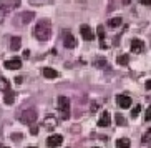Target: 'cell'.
<instances>
[{
	"label": "cell",
	"instance_id": "22",
	"mask_svg": "<svg viewBox=\"0 0 151 148\" xmlns=\"http://www.w3.org/2000/svg\"><path fill=\"white\" fill-rule=\"evenodd\" d=\"M139 112H141V105H134L133 112H131V118H136L138 115H139Z\"/></svg>",
	"mask_w": 151,
	"mask_h": 148
},
{
	"label": "cell",
	"instance_id": "2",
	"mask_svg": "<svg viewBox=\"0 0 151 148\" xmlns=\"http://www.w3.org/2000/svg\"><path fill=\"white\" fill-rule=\"evenodd\" d=\"M57 103H58V110L62 113V118L63 120H68L70 118V100L67 97H58Z\"/></svg>",
	"mask_w": 151,
	"mask_h": 148
},
{
	"label": "cell",
	"instance_id": "27",
	"mask_svg": "<svg viewBox=\"0 0 151 148\" xmlns=\"http://www.w3.org/2000/svg\"><path fill=\"white\" fill-rule=\"evenodd\" d=\"M145 121H150V108H146L145 112Z\"/></svg>",
	"mask_w": 151,
	"mask_h": 148
},
{
	"label": "cell",
	"instance_id": "15",
	"mask_svg": "<svg viewBox=\"0 0 151 148\" xmlns=\"http://www.w3.org/2000/svg\"><path fill=\"white\" fill-rule=\"evenodd\" d=\"M129 147H131L129 138H118L116 140V148H129Z\"/></svg>",
	"mask_w": 151,
	"mask_h": 148
},
{
	"label": "cell",
	"instance_id": "21",
	"mask_svg": "<svg viewBox=\"0 0 151 148\" xmlns=\"http://www.w3.org/2000/svg\"><path fill=\"white\" fill-rule=\"evenodd\" d=\"M128 60H129L128 55H120V57L116 58V63H118V65H126V63H128Z\"/></svg>",
	"mask_w": 151,
	"mask_h": 148
},
{
	"label": "cell",
	"instance_id": "9",
	"mask_svg": "<svg viewBox=\"0 0 151 148\" xmlns=\"http://www.w3.org/2000/svg\"><path fill=\"white\" fill-rule=\"evenodd\" d=\"M143 50H145V43L139 38H133L131 40V52L133 53H141Z\"/></svg>",
	"mask_w": 151,
	"mask_h": 148
},
{
	"label": "cell",
	"instance_id": "11",
	"mask_svg": "<svg viewBox=\"0 0 151 148\" xmlns=\"http://www.w3.org/2000/svg\"><path fill=\"white\" fill-rule=\"evenodd\" d=\"M43 126L47 128V130H53L55 126H57V118H55L53 115L47 117V118H45V121H43Z\"/></svg>",
	"mask_w": 151,
	"mask_h": 148
},
{
	"label": "cell",
	"instance_id": "26",
	"mask_svg": "<svg viewBox=\"0 0 151 148\" xmlns=\"http://www.w3.org/2000/svg\"><path fill=\"white\" fill-rule=\"evenodd\" d=\"M30 133H32V135H37V133H38V126L30 125Z\"/></svg>",
	"mask_w": 151,
	"mask_h": 148
},
{
	"label": "cell",
	"instance_id": "31",
	"mask_svg": "<svg viewBox=\"0 0 151 148\" xmlns=\"http://www.w3.org/2000/svg\"><path fill=\"white\" fill-rule=\"evenodd\" d=\"M0 148H10V147H5V145H0Z\"/></svg>",
	"mask_w": 151,
	"mask_h": 148
},
{
	"label": "cell",
	"instance_id": "10",
	"mask_svg": "<svg viewBox=\"0 0 151 148\" xmlns=\"http://www.w3.org/2000/svg\"><path fill=\"white\" fill-rule=\"evenodd\" d=\"M80 33H81V37H83L85 40H91V38H93V32H91V28H90L88 25H81Z\"/></svg>",
	"mask_w": 151,
	"mask_h": 148
},
{
	"label": "cell",
	"instance_id": "25",
	"mask_svg": "<svg viewBox=\"0 0 151 148\" xmlns=\"http://www.w3.org/2000/svg\"><path fill=\"white\" fill-rule=\"evenodd\" d=\"M116 123H118V125H121V126H124V125H126L124 117H121V115H116Z\"/></svg>",
	"mask_w": 151,
	"mask_h": 148
},
{
	"label": "cell",
	"instance_id": "5",
	"mask_svg": "<svg viewBox=\"0 0 151 148\" xmlns=\"http://www.w3.org/2000/svg\"><path fill=\"white\" fill-rule=\"evenodd\" d=\"M63 143V136L62 135H50L48 138H47V145L50 148H57Z\"/></svg>",
	"mask_w": 151,
	"mask_h": 148
},
{
	"label": "cell",
	"instance_id": "30",
	"mask_svg": "<svg viewBox=\"0 0 151 148\" xmlns=\"http://www.w3.org/2000/svg\"><path fill=\"white\" fill-rule=\"evenodd\" d=\"M129 2H131V0H123V4H124V5H128Z\"/></svg>",
	"mask_w": 151,
	"mask_h": 148
},
{
	"label": "cell",
	"instance_id": "6",
	"mask_svg": "<svg viewBox=\"0 0 151 148\" xmlns=\"http://www.w3.org/2000/svg\"><path fill=\"white\" fill-rule=\"evenodd\" d=\"M116 103L120 108H129L131 107V97L129 95H116Z\"/></svg>",
	"mask_w": 151,
	"mask_h": 148
},
{
	"label": "cell",
	"instance_id": "16",
	"mask_svg": "<svg viewBox=\"0 0 151 148\" xmlns=\"http://www.w3.org/2000/svg\"><path fill=\"white\" fill-rule=\"evenodd\" d=\"M10 90V82L5 77H0V92H9Z\"/></svg>",
	"mask_w": 151,
	"mask_h": 148
},
{
	"label": "cell",
	"instance_id": "18",
	"mask_svg": "<svg viewBox=\"0 0 151 148\" xmlns=\"http://www.w3.org/2000/svg\"><path fill=\"white\" fill-rule=\"evenodd\" d=\"M4 102L7 105H12L15 102V97H14V93H12V92H7V95H5L4 97Z\"/></svg>",
	"mask_w": 151,
	"mask_h": 148
},
{
	"label": "cell",
	"instance_id": "7",
	"mask_svg": "<svg viewBox=\"0 0 151 148\" xmlns=\"http://www.w3.org/2000/svg\"><path fill=\"white\" fill-rule=\"evenodd\" d=\"M4 67L7 70H18V68H22V60L20 58H10L7 62H4Z\"/></svg>",
	"mask_w": 151,
	"mask_h": 148
},
{
	"label": "cell",
	"instance_id": "32",
	"mask_svg": "<svg viewBox=\"0 0 151 148\" xmlns=\"http://www.w3.org/2000/svg\"><path fill=\"white\" fill-rule=\"evenodd\" d=\"M28 148H37V147H28Z\"/></svg>",
	"mask_w": 151,
	"mask_h": 148
},
{
	"label": "cell",
	"instance_id": "24",
	"mask_svg": "<svg viewBox=\"0 0 151 148\" xmlns=\"http://www.w3.org/2000/svg\"><path fill=\"white\" fill-rule=\"evenodd\" d=\"M96 32H98V37H100V40L103 42V38H105V30H103V25H100V27L96 28Z\"/></svg>",
	"mask_w": 151,
	"mask_h": 148
},
{
	"label": "cell",
	"instance_id": "8",
	"mask_svg": "<svg viewBox=\"0 0 151 148\" xmlns=\"http://www.w3.org/2000/svg\"><path fill=\"white\" fill-rule=\"evenodd\" d=\"M63 45H65L67 48H75V47H76L75 37L71 35L70 32H65V35H63Z\"/></svg>",
	"mask_w": 151,
	"mask_h": 148
},
{
	"label": "cell",
	"instance_id": "33",
	"mask_svg": "<svg viewBox=\"0 0 151 148\" xmlns=\"http://www.w3.org/2000/svg\"><path fill=\"white\" fill-rule=\"evenodd\" d=\"M95 148H98V147H95Z\"/></svg>",
	"mask_w": 151,
	"mask_h": 148
},
{
	"label": "cell",
	"instance_id": "23",
	"mask_svg": "<svg viewBox=\"0 0 151 148\" xmlns=\"http://www.w3.org/2000/svg\"><path fill=\"white\" fill-rule=\"evenodd\" d=\"M141 142H143L145 145H150V142H151V131H150V130H148L146 133H145V136H143Z\"/></svg>",
	"mask_w": 151,
	"mask_h": 148
},
{
	"label": "cell",
	"instance_id": "29",
	"mask_svg": "<svg viewBox=\"0 0 151 148\" xmlns=\"http://www.w3.org/2000/svg\"><path fill=\"white\" fill-rule=\"evenodd\" d=\"M15 82H17V83H22L23 78H22V77H17V78H15Z\"/></svg>",
	"mask_w": 151,
	"mask_h": 148
},
{
	"label": "cell",
	"instance_id": "13",
	"mask_svg": "<svg viewBox=\"0 0 151 148\" xmlns=\"http://www.w3.org/2000/svg\"><path fill=\"white\" fill-rule=\"evenodd\" d=\"M111 123V118H110V113L108 112H103L100 120H98V126H108Z\"/></svg>",
	"mask_w": 151,
	"mask_h": 148
},
{
	"label": "cell",
	"instance_id": "14",
	"mask_svg": "<svg viewBox=\"0 0 151 148\" xmlns=\"http://www.w3.org/2000/svg\"><path fill=\"white\" fill-rule=\"evenodd\" d=\"M20 47H22V38H20V37H14V38L10 40V48L14 50V52H17Z\"/></svg>",
	"mask_w": 151,
	"mask_h": 148
},
{
	"label": "cell",
	"instance_id": "12",
	"mask_svg": "<svg viewBox=\"0 0 151 148\" xmlns=\"http://www.w3.org/2000/svg\"><path fill=\"white\" fill-rule=\"evenodd\" d=\"M42 73H43L45 78H58V77H60V73H58L55 68H48V67L43 68V70H42Z\"/></svg>",
	"mask_w": 151,
	"mask_h": 148
},
{
	"label": "cell",
	"instance_id": "17",
	"mask_svg": "<svg viewBox=\"0 0 151 148\" xmlns=\"http://www.w3.org/2000/svg\"><path fill=\"white\" fill-rule=\"evenodd\" d=\"M121 17H115V18H110L108 20V27H111V28H116V27H120L121 25Z\"/></svg>",
	"mask_w": 151,
	"mask_h": 148
},
{
	"label": "cell",
	"instance_id": "19",
	"mask_svg": "<svg viewBox=\"0 0 151 148\" xmlns=\"http://www.w3.org/2000/svg\"><path fill=\"white\" fill-rule=\"evenodd\" d=\"M30 20H33V14H32V12H27V14H23L22 17H20V22L22 23H28Z\"/></svg>",
	"mask_w": 151,
	"mask_h": 148
},
{
	"label": "cell",
	"instance_id": "4",
	"mask_svg": "<svg viewBox=\"0 0 151 148\" xmlns=\"http://www.w3.org/2000/svg\"><path fill=\"white\" fill-rule=\"evenodd\" d=\"M20 0H0V12L2 14H10L12 10L20 7Z\"/></svg>",
	"mask_w": 151,
	"mask_h": 148
},
{
	"label": "cell",
	"instance_id": "20",
	"mask_svg": "<svg viewBox=\"0 0 151 148\" xmlns=\"http://www.w3.org/2000/svg\"><path fill=\"white\" fill-rule=\"evenodd\" d=\"M93 65L98 68H103V67H106V60L105 58H95L93 60Z\"/></svg>",
	"mask_w": 151,
	"mask_h": 148
},
{
	"label": "cell",
	"instance_id": "3",
	"mask_svg": "<svg viewBox=\"0 0 151 148\" xmlns=\"http://www.w3.org/2000/svg\"><path fill=\"white\" fill-rule=\"evenodd\" d=\"M20 121L27 123V125H33L37 121V110L35 108H27L20 113Z\"/></svg>",
	"mask_w": 151,
	"mask_h": 148
},
{
	"label": "cell",
	"instance_id": "1",
	"mask_svg": "<svg viewBox=\"0 0 151 148\" xmlns=\"http://www.w3.org/2000/svg\"><path fill=\"white\" fill-rule=\"evenodd\" d=\"M33 35L37 37V40L47 42L50 38V35H52V27H50V22H47V20L38 22L35 25V28H33Z\"/></svg>",
	"mask_w": 151,
	"mask_h": 148
},
{
	"label": "cell",
	"instance_id": "28",
	"mask_svg": "<svg viewBox=\"0 0 151 148\" xmlns=\"http://www.w3.org/2000/svg\"><path fill=\"white\" fill-rule=\"evenodd\" d=\"M139 2H141L143 5H146V7H148V5L151 4V0H139Z\"/></svg>",
	"mask_w": 151,
	"mask_h": 148
}]
</instances>
